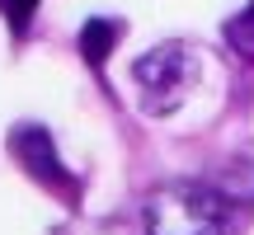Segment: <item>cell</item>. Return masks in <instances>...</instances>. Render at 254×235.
<instances>
[{"instance_id": "cell-1", "label": "cell", "mask_w": 254, "mask_h": 235, "mask_svg": "<svg viewBox=\"0 0 254 235\" xmlns=\"http://www.w3.org/2000/svg\"><path fill=\"white\" fill-rule=\"evenodd\" d=\"M231 198L212 183H165L146 202V235H226Z\"/></svg>"}, {"instance_id": "cell-2", "label": "cell", "mask_w": 254, "mask_h": 235, "mask_svg": "<svg viewBox=\"0 0 254 235\" xmlns=\"http://www.w3.org/2000/svg\"><path fill=\"white\" fill-rule=\"evenodd\" d=\"M132 75L146 94V113H170L189 99L193 80H198V52L189 43H160L136 57Z\"/></svg>"}, {"instance_id": "cell-3", "label": "cell", "mask_w": 254, "mask_h": 235, "mask_svg": "<svg viewBox=\"0 0 254 235\" xmlns=\"http://www.w3.org/2000/svg\"><path fill=\"white\" fill-rule=\"evenodd\" d=\"M14 155L24 160V170L33 174V179H47V183H57V188H71V174L62 170V160H57V151H52V136H47L43 127H19L14 132Z\"/></svg>"}, {"instance_id": "cell-4", "label": "cell", "mask_w": 254, "mask_h": 235, "mask_svg": "<svg viewBox=\"0 0 254 235\" xmlns=\"http://www.w3.org/2000/svg\"><path fill=\"white\" fill-rule=\"evenodd\" d=\"M118 33H123L118 19H90V24H80V57L94 66V71H104V61H109Z\"/></svg>"}, {"instance_id": "cell-5", "label": "cell", "mask_w": 254, "mask_h": 235, "mask_svg": "<svg viewBox=\"0 0 254 235\" xmlns=\"http://www.w3.org/2000/svg\"><path fill=\"white\" fill-rule=\"evenodd\" d=\"M226 38H231V47H236L240 57H254V0L226 24Z\"/></svg>"}, {"instance_id": "cell-6", "label": "cell", "mask_w": 254, "mask_h": 235, "mask_svg": "<svg viewBox=\"0 0 254 235\" xmlns=\"http://www.w3.org/2000/svg\"><path fill=\"white\" fill-rule=\"evenodd\" d=\"M0 9H5L14 38H24L28 33V19H33V9H38V0H0Z\"/></svg>"}]
</instances>
